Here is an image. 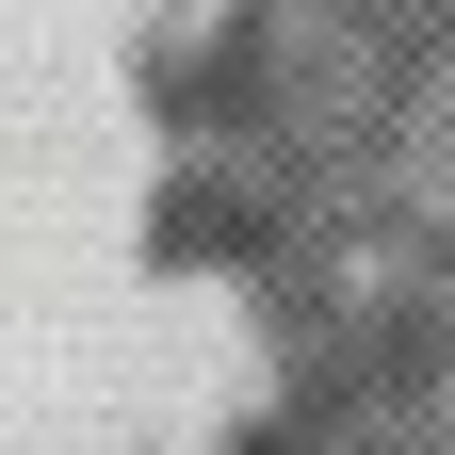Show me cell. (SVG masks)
Listing matches in <instances>:
<instances>
[]
</instances>
